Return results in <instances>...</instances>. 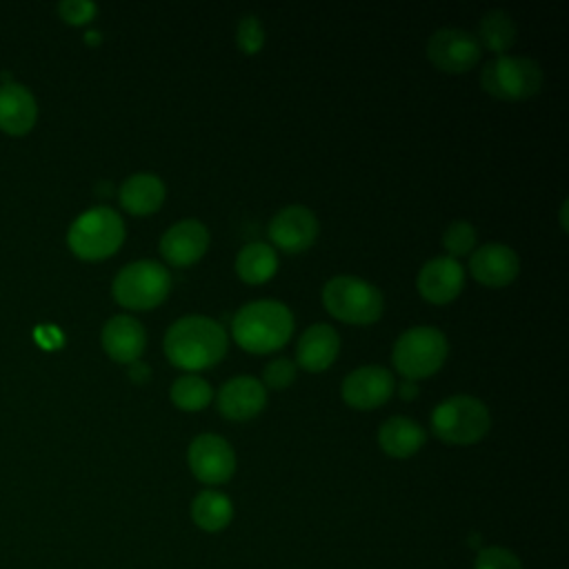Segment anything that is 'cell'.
<instances>
[{
	"label": "cell",
	"instance_id": "1",
	"mask_svg": "<svg viewBox=\"0 0 569 569\" xmlns=\"http://www.w3.org/2000/svg\"><path fill=\"white\" fill-rule=\"evenodd\" d=\"M227 331L207 316H184L164 333V356L184 371H200L218 365L227 353Z\"/></svg>",
	"mask_w": 569,
	"mask_h": 569
},
{
	"label": "cell",
	"instance_id": "2",
	"mask_svg": "<svg viewBox=\"0 0 569 569\" xmlns=\"http://www.w3.org/2000/svg\"><path fill=\"white\" fill-rule=\"evenodd\" d=\"M293 333V313L280 300H253L242 305L231 320L238 347L262 356L282 349Z\"/></svg>",
	"mask_w": 569,
	"mask_h": 569
},
{
	"label": "cell",
	"instance_id": "3",
	"mask_svg": "<svg viewBox=\"0 0 569 569\" xmlns=\"http://www.w3.org/2000/svg\"><path fill=\"white\" fill-rule=\"evenodd\" d=\"M124 242V222L109 207L82 211L67 231L69 249L82 260H104Z\"/></svg>",
	"mask_w": 569,
	"mask_h": 569
},
{
	"label": "cell",
	"instance_id": "4",
	"mask_svg": "<svg viewBox=\"0 0 569 569\" xmlns=\"http://www.w3.org/2000/svg\"><path fill=\"white\" fill-rule=\"evenodd\" d=\"M322 305L333 318L347 325H373L385 309L380 289L356 276H333L327 280Z\"/></svg>",
	"mask_w": 569,
	"mask_h": 569
},
{
	"label": "cell",
	"instance_id": "5",
	"mask_svg": "<svg viewBox=\"0 0 569 569\" xmlns=\"http://www.w3.org/2000/svg\"><path fill=\"white\" fill-rule=\"evenodd\" d=\"M491 427L489 409L473 396H451L431 411V431L447 445H473Z\"/></svg>",
	"mask_w": 569,
	"mask_h": 569
},
{
	"label": "cell",
	"instance_id": "6",
	"mask_svg": "<svg viewBox=\"0 0 569 569\" xmlns=\"http://www.w3.org/2000/svg\"><path fill=\"white\" fill-rule=\"evenodd\" d=\"M171 273L156 260H136L118 271L111 284L116 302L131 311H147L167 300Z\"/></svg>",
	"mask_w": 569,
	"mask_h": 569
},
{
	"label": "cell",
	"instance_id": "7",
	"mask_svg": "<svg viewBox=\"0 0 569 569\" xmlns=\"http://www.w3.org/2000/svg\"><path fill=\"white\" fill-rule=\"evenodd\" d=\"M447 336L436 327H411L393 345L391 360L400 376L420 380L433 376L447 360Z\"/></svg>",
	"mask_w": 569,
	"mask_h": 569
},
{
	"label": "cell",
	"instance_id": "8",
	"mask_svg": "<svg viewBox=\"0 0 569 569\" xmlns=\"http://www.w3.org/2000/svg\"><path fill=\"white\" fill-rule=\"evenodd\" d=\"M542 69L529 56H496L482 67V89L507 102L527 100L542 89Z\"/></svg>",
	"mask_w": 569,
	"mask_h": 569
},
{
	"label": "cell",
	"instance_id": "9",
	"mask_svg": "<svg viewBox=\"0 0 569 569\" xmlns=\"http://www.w3.org/2000/svg\"><path fill=\"white\" fill-rule=\"evenodd\" d=\"M480 44L473 33L456 27H442L427 40V58L445 73H465L480 60Z\"/></svg>",
	"mask_w": 569,
	"mask_h": 569
},
{
	"label": "cell",
	"instance_id": "10",
	"mask_svg": "<svg viewBox=\"0 0 569 569\" xmlns=\"http://www.w3.org/2000/svg\"><path fill=\"white\" fill-rule=\"evenodd\" d=\"M191 473L204 485H222L236 471V453L231 445L216 433H200L187 451Z\"/></svg>",
	"mask_w": 569,
	"mask_h": 569
},
{
	"label": "cell",
	"instance_id": "11",
	"mask_svg": "<svg viewBox=\"0 0 569 569\" xmlns=\"http://www.w3.org/2000/svg\"><path fill=\"white\" fill-rule=\"evenodd\" d=\"M267 233L271 244L278 247L280 251L302 253L316 242L320 233V224L316 213L309 207L289 204L271 218Z\"/></svg>",
	"mask_w": 569,
	"mask_h": 569
},
{
	"label": "cell",
	"instance_id": "12",
	"mask_svg": "<svg viewBox=\"0 0 569 569\" xmlns=\"http://www.w3.org/2000/svg\"><path fill=\"white\" fill-rule=\"evenodd\" d=\"M396 389L393 373L380 365H365L347 373L342 380V400L358 409L369 411L385 405Z\"/></svg>",
	"mask_w": 569,
	"mask_h": 569
},
{
	"label": "cell",
	"instance_id": "13",
	"mask_svg": "<svg viewBox=\"0 0 569 569\" xmlns=\"http://www.w3.org/2000/svg\"><path fill=\"white\" fill-rule=\"evenodd\" d=\"M209 249V231L200 220L187 218L171 224L160 238V253L171 267H191Z\"/></svg>",
	"mask_w": 569,
	"mask_h": 569
},
{
	"label": "cell",
	"instance_id": "14",
	"mask_svg": "<svg viewBox=\"0 0 569 569\" xmlns=\"http://www.w3.org/2000/svg\"><path fill=\"white\" fill-rule=\"evenodd\" d=\"M416 287L420 296L431 305H449L465 287V269L456 258L438 256L422 264Z\"/></svg>",
	"mask_w": 569,
	"mask_h": 569
},
{
	"label": "cell",
	"instance_id": "15",
	"mask_svg": "<svg viewBox=\"0 0 569 569\" xmlns=\"http://www.w3.org/2000/svg\"><path fill=\"white\" fill-rule=\"evenodd\" d=\"M471 276L491 289H500L511 284L520 273L518 253L500 242H489L478 247L469 258Z\"/></svg>",
	"mask_w": 569,
	"mask_h": 569
},
{
	"label": "cell",
	"instance_id": "16",
	"mask_svg": "<svg viewBox=\"0 0 569 569\" xmlns=\"http://www.w3.org/2000/svg\"><path fill=\"white\" fill-rule=\"evenodd\" d=\"M267 405V389L253 376H236L218 391V409L229 420H249Z\"/></svg>",
	"mask_w": 569,
	"mask_h": 569
},
{
	"label": "cell",
	"instance_id": "17",
	"mask_svg": "<svg viewBox=\"0 0 569 569\" xmlns=\"http://www.w3.org/2000/svg\"><path fill=\"white\" fill-rule=\"evenodd\" d=\"M100 340H102V349L111 360L131 365L140 360L147 347V331L142 322L136 320L133 316H113L104 322Z\"/></svg>",
	"mask_w": 569,
	"mask_h": 569
},
{
	"label": "cell",
	"instance_id": "18",
	"mask_svg": "<svg viewBox=\"0 0 569 569\" xmlns=\"http://www.w3.org/2000/svg\"><path fill=\"white\" fill-rule=\"evenodd\" d=\"M340 351V336L331 325L318 322L302 331L296 347L298 365L309 373H320L333 365Z\"/></svg>",
	"mask_w": 569,
	"mask_h": 569
},
{
	"label": "cell",
	"instance_id": "19",
	"mask_svg": "<svg viewBox=\"0 0 569 569\" xmlns=\"http://www.w3.org/2000/svg\"><path fill=\"white\" fill-rule=\"evenodd\" d=\"M38 104L33 93L18 82L0 84V129L9 136H24L33 129Z\"/></svg>",
	"mask_w": 569,
	"mask_h": 569
},
{
	"label": "cell",
	"instance_id": "20",
	"mask_svg": "<svg viewBox=\"0 0 569 569\" xmlns=\"http://www.w3.org/2000/svg\"><path fill=\"white\" fill-rule=\"evenodd\" d=\"M164 182L156 173H133L129 176L118 191L120 207L133 216L156 213L164 202Z\"/></svg>",
	"mask_w": 569,
	"mask_h": 569
},
{
	"label": "cell",
	"instance_id": "21",
	"mask_svg": "<svg viewBox=\"0 0 569 569\" xmlns=\"http://www.w3.org/2000/svg\"><path fill=\"white\" fill-rule=\"evenodd\" d=\"M425 429L407 416H391L378 429V445L391 458L413 456L425 445Z\"/></svg>",
	"mask_w": 569,
	"mask_h": 569
},
{
	"label": "cell",
	"instance_id": "22",
	"mask_svg": "<svg viewBox=\"0 0 569 569\" xmlns=\"http://www.w3.org/2000/svg\"><path fill=\"white\" fill-rule=\"evenodd\" d=\"M278 271V256L267 242H249L236 256V273L247 284H262Z\"/></svg>",
	"mask_w": 569,
	"mask_h": 569
},
{
	"label": "cell",
	"instance_id": "23",
	"mask_svg": "<svg viewBox=\"0 0 569 569\" xmlns=\"http://www.w3.org/2000/svg\"><path fill=\"white\" fill-rule=\"evenodd\" d=\"M516 33H518V29H516L513 18L502 9H491L480 18L476 40H478L480 49L485 47L491 53L505 56V51H509L513 47Z\"/></svg>",
	"mask_w": 569,
	"mask_h": 569
},
{
	"label": "cell",
	"instance_id": "24",
	"mask_svg": "<svg viewBox=\"0 0 569 569\" xmlns=\"http://www.w3.org/2000/svg\"><path fill=\"white\" fill-rule=\"evenodd\" d=\"M191 518L204 531H220L231 522L233 505L224 493L204 489L191 502Z\"/></svg>",
	"mask_w": 569,
	"mask_h": 569
},
{
	"label": "cell",
	"instance_id": "25",
	"mask_svg": "<svg viewBox=\"0 0 569 569\" xmlns=\"http://www.w3.org/2000/svg\"><path fill=\"white\" fill-rule=\"evenodd\" d=\"M169 396L171 402L182 411H202L211 402L213 391L211 385L198 373H184L173 380Z\"/></svg>",
	"mask_w": 569,
	"mask_h": 569
},
{
	"label": "cell",
	"instance_id": "26",
	"mask_svg": "<svg viewBox=\"0 0 569 569\" xmlns=\"http://www.w3.org/2000/svg\"><path fill=\"white\" fill-rule=\"evenodd\" d=\"M442 247L447 249L449 258L467 256L476 247V229L467 220L451 222L442 233Z\"/></svg>",
	"mask_w": 569,
	"mask_h": 569
},
{
	"label": "cell",
	"instance_id": "27",
	"mask_svg": "<svg viewBox=\"0 0 569 569\" xmlns=\"http://www.w3.org/2000/svg\"><path fill=\"white\" fill-rule=\"evenodd\" d=\"M236 42H238L240 51L247 56H256L264 47V29H262V22L253 13H244L238 20Z\"/></svg>",
	"mask_w": 569,
	"mask_h": 569
},
{
	"label": "cell",
	"instance_id": "28",
	"mask_svg": "<svg viewBox=\"0 0 569 569\" xmlns=\"http://www.w3.org/2000/svg\"><path fill=\"white\" fill-rule=\"evenodd\" d=\"M296 362L289 358H273L262 369V385L264 389H287L296 380Z\"/></svg>",
	"mask_w": 569,
	"mask_h": 569
},
{
	"label": "cell",
	"instance_id": "29",
	"mask_svg": "<svg viewBox=\"0 0 569 569\" xmlns=\"http://www.w3.org/2000/svg\"><path fill=\"white\" fill-rule=\"evenodd\" d=\"M473 569H522L516 553L502 547H487L478 553Z\"/></svg>",
	"mask_w": 569,
	"mask_h": 569
},
{
	"label": "cell",
	"instance_id": "30",
	"mask_svg": "<svg viewBox=\"0 0 569 569\" xmlns=\"http://www.w3.org/2000/svg\"><path fill=\"white\" fill-rule=\"evenodd\" d=\"M58 13L67 24H87L96 18L98 7L91 0H62L58 4Z\"/></svg>",
	"mask_w": 569,
	"mask_h": 569
},
{
	"label": "cell",
	"instance_id": "31",
	"mask_svg": "<svg viewBox=\"0 0 569 569\" xmlns=\"http://www.w3.org/2000/svg\"><path fill=\"white\" fill-rule=\"evenodd\" d=\"M129 373H131V378H133L136 382H144V380H149V367H147L144 362H140V360L131 362Z\"/></svg>",
	"mask_w": 569,
	"mask_h": 569
},
{
	"label": "cell",
	"instance_id": "32",
	"mask_svg": "<svg viewBox=\"0 0 569 569\" xmlns=\"http://www.w3.org/2000/svg\"><path fill=\"white\" fill-rule=\"evenodd\" d=\"M413 393H416V387H413V385H405V387H402V396H405V398H411Z\"/></svg>",
	"mask_w": 569,
	"mask_h": 569
}]
</instances>
